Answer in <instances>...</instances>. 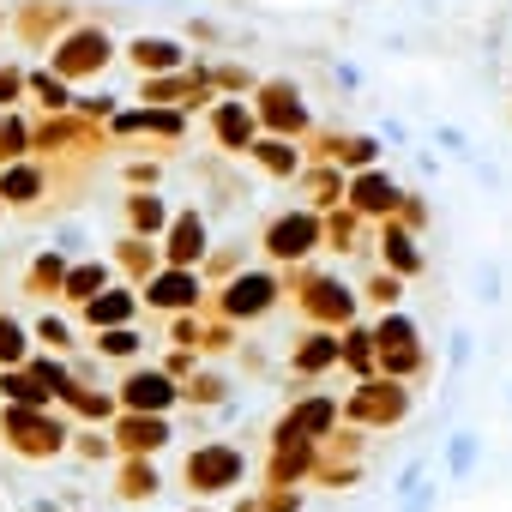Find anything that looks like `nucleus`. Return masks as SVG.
Returning a JSON list of instances; mask_svg holds the SVG:
<instances>
[{"mask_svg":"<svg viewBox=\"0 0 512 512\" xmlns=\"http://www.w3.org/2000/svg\"><path fill=\"white\" fill-rule=\"evenodd\" d=\"M133 61H139L145 73H151V67L169 73V67H181V49H175L169 37H145V43H133Z\"/></svg>","mask_w":512,"mask_h":512,"instance_id":"nucleus-13","label":"nucleus"},{"mask_svg":"<svg viewBox=\"0 0 512 512\" xmlns=\"http://www.w3.org/2000/svg\"><path fill=\"white\" fill-rule=\"evenodd\" d=\"M175 392H169V380L163 374H133V386H127V404H139V410H163Z\"/></svg>","mask_w":512,"mask_h":512,"instance_id":"nucleus-14","label":"nucleus"},{"mask_svg":"<svg viewBox=\"0 0 512 512\" xmlns=\"http://www.w3.org/2000/svg\"><path fill=\"white\" fill-rule=\"evenodd\" d=\"M500 284H506V278H500V266L488 260V266L476 272V302H482V308H494V302H500Z\"/></svg>","mask_w":512,"mask_h":512,"instance_id":"nucleus-21","label":"nucleus"},{"mask_svg":"<svg viewBox=\"0 0 512 512\" xmlns=\"http://www.w3.org/2000/svg\"><path fill=\"white\" fill-rule=\"evenodd\" d=\"M422 476H428V458H410V464H404V476H398V488H392V494H398V500H410V494H416V488H422Z\"/></svg>","mask_w":512,"mask_h":512,"instance_id":"nucleus-23","label":"nucleus"},{"mask_svg":"<svg viewBox=\"0 0 512 512\" xmlns=\"http://www.w3.org/2000/svg\"><path fill=\"white\" fill-rule=\"evenodd\" d=\"M374 157H380V139H368V133H356V139L338 145V163H350V169H368Z\"/></svg>","mask_w":512,"mask_h":512,"instance_id":"nucleus-18","label":"nucleus"},{"mask_svg":"<svg viewBox=\"0 0 512 512\" xmlns=\"http://www.w3.org/2000/svg\"><path fill=\"white\" fill-rule=\"evenodd\" d=\"M169 253H175V266H193L199 253H205V223H199V211H187V217L175 223V241H169Z\"/></svg>","mask_w":512,"mask_h":512,"instance_id":"nucleus-11","label":"nucleus"},{"mask_svg":"<svg viewBox=\"0 0 512 512\" xmlns=\"http://www.w3.org/2000/svg\"><path fill=\"white\" fill-rule=\"evenodd\" d=\"M127 440H133V446H163V440H169V428H163V422H133V428H127Z\"/></svg>","mask_w":512,"mask_h":512,"instance_id":"nucleus-24","label":"nucleus"},{"mask_svg":"<svg viewBox=\"0 0 512 512\" xmlns=\"http://www.w3.org/2000/svg\"><path fill=\"white\" fill-rule=\"evenodd\" d=\"M253 157H260L272 175H296V151H290L284 139H266V145H253Z\"/></svg>","mask_w":512,"mask_h":512,"instance_id":"nucleus-17","label":"nucleus"},{"mask_svg":"<svg viewBox=\"0 0 512 512\" xmlns=\"http://www.w3.org/2000/svg\"><path fill=\"white\" fill-rule=\"evenodd\" d=\"M398 296H404V284H398L392 272H380V278H368V302H380V308H392V314H398Z\"/></svg>","mask_w":512,"mask_h":512,"instance_id":"nucleus-20","label":"nucleus"},{"mask_svg":"<svg viewBox=\"0 0 512 512\" xmlns=\"http://www.w3.org/2000/svg\"><path fill=\"white\" fill-rule=\"evenodd\" d=\"M133 217H139L145 229H157V223H163V205H157V199H139V205H133Z\"/></svg>","mask_w":512,"mask_h":512,"instance_id":"nucleus-25","label":"nucleus"},{"mask_svg":"<svg viewBox=\"0 0 512 512\" xmlns=\"http://www.w3.org/2000/svg\"><path fill=\"white\" fill-rule=\"evenodd\" d=\"M380 253H386V272H392L398 284L422 272V247H416V235H410L404 223H386V229H380Z\"/></svg>","mask_w":512,"mask_h":512,"instance_id":"nucleus-6","label":"nucleus"},{"mask_svg":"<svg viewBox=\"0 0 512 512\" xmlns=\"http://www.w3.org/2000/svg\"><path fill=\"white\" fill-rule=\"evenodd\" d=\"M332 362H338V338H332V332H320V338H308V344L296 350V368H302V374H320V368H332Z\"/></svg>","mask_w":512,"mask_h":512,"instance_id":"nucleus-16","label":"nucleus"},{"mask_svg":"<svg viewBox=\"0 0 512 512\" xmlns=\"http://www.w3.org/2000/svg\"><path fill=\"white\" fill-rule=\"evenodd\" d=\"M217 133H223V145H247V139H253L247 103H223V109H217Z\"/></svg>","mask_w":512,"mask_h":512,"instance_id":"nucleus-15","label":"nucleus"},{"mask_svg":"<svg viewBox=\"0 0 512 512\" xmlns=\"http://www.w3.org/2000/svg\"><path fill=\"white\" fill-rule=\"evenodd\" d=\"M350 416H362V422H404L410 416V392L398 380H368L350 398Z\"/></svg>","mask_w":512,"mask_h":512,"instance_id":"nucleus-1","label":"nucleus"},{"mask_svg":"<svg viewBox=\"0 0 512 512\" xmlns=\"http://www.w3.org/2000/svg\"><path fill=\"white\" fill-rule=\"evenodd\" d=\"M266 247L278 253V260H302V253L320 247V217H314V211H290V217H278V223L266 229Z\"/></svg>","mask_w":512,"mask_h":512,"instance_id":"nucleus-3","label":"nucleus"},{"mask_svg":"<svg viewBox=\"0 0 512 512\" xmlns=\"http://www.w3.org/2000/svg\"><path fill=\"white\" fill-rule=\"evenodd\" d=\"M470 356H476V338L458 326V332L446 338V368H452V374H464V368H470Z\"/></svg>","mask_w":512,"mask_h":512,"instance_id":"nucleus-19","label":"nucleus"},{"mask_svg":"<svg viewBox=\"0 0 512 512\" xmlns=\"http://www.w3.org/2000/svg\"><path fill=\"white\" fill-rule=\"evenodd\" d=\"M398 181L392 175H380V169H362L356 181H350V205L356 211H368V217H386V211H398Z\"/></svg>","mask_w":512,"mask_h":512,"instance_id":"nucleus-4","label":"nucleus"},{"mask_svg":"<svg viewBox=\"0 0 512 512\" xmlns=\"http://www.w3.org/2000/svg\"><path fill=\"white\" fill-rule=\"evenodd\" d=\"M308 314H320L326 326H338V320H350V314H356V296H350L344 284H314V302H308Z\"/></svg>","mask_w":512,"mask_h":512,"instance_id":"nucleus-9","label":"nucleus"},{"mask_svg":"<svg viewBox=\"0 0 512 512\" xmlns=\"http://www.w3.org/2000/svg\"><path fill=\"white\" fill-rule=\"evenodd\" d=\"M476 458H482V434H470V428H458V434L446 440V476H452V482H470V470H476Z\"/></svg>","mask_w":512,"mask_h":512,"instance_id":"nucleus-8","label":"nucleus"},{"mask_svg":"<svg viewBox=\"0 0 512 512\" xmlns=\"http://www.w3.org/2000/svg\"><path fill=\"white\" fill-rule=\"evenodd\" d=\"M434 139H440V145H446V151H452V157H458V163H470V169H476V151H470V139H464V133H458V127H440V133H434Z\"/></svg>","mask_w":512,"mask_h":512,"instance_id":"nucleus-22","label":"nucleus"},{"mask_svg":"<svg viewBox=\"0 0 512 512\" xmlns=\"http://www.w3.org/2000/svg\"><path fill=\"white\" fill-rule=\"evenodd\" d=\"M241 470H247V458H241L235 446H205V452H193V458H187V476H193V488H205V494H217V488L241 482Z\"/></svg>","mask_w":512,"mask_h":512,"instance_id":"nucleus-2","label":"nucleus"},{"mask_svg":"<svg viewBox=\"0 0 512 512\" xmlns=\"http://www.w3.org/2000/svg\"><path fill=\"white\" fill-rule=\"evenodd\" d=\"M266 121H272L278 133H290V127H302V121H308V115H302V91H296L290 79L266 85Z\"/></svg>","mask_w":512,"mask_h":512,"instance_id":"nucleus-7","label":"nucleus"},{"mask_svg":"<svg viewBox=\"0 0 512 512\" xmlns=\"http://www.w3.org/2000/svg\"><path fill=\"white\" fill-rule=\"evenodd\" d=\"M91 314H97V326H103V320H127V296H115V302H97Z\"/></svg>","mask_w":512,"mask_h":512,"instance_id":"nucleus-26","label":"nucleus"},{"mask_svg":"<svg viewBox=\"0 0 512 512\" xmlns=\"http://www.w3.org/2000/svg\"><path fill=\"white\" fill-rule=\"evenodd\" d=\"M506 404H512V386H506Z\"/></svg>","mask_w":512,"mask_h":512,"instance_id":"nucleus-28","label":"nucleus"},{"mask_svg":"<svg viewBox=\"0 0 512 512\" xmlns=\"http://www.w3.org/2000/svg\"><path fill=\"white\" fill-rule=\"evenodd\" d=\"M386 350H422V344H416V320H410V314H386V320L374 326V356H386Z\"/></svg>","mask_w":512,"mask_h":512,"instance_id":"nucleus-10","label":"nucleus"},{"mask_svg":"<svg viewBox=\"0 0 512 512\" xmlns=\"http://www.w3.org/2000/svg\"><path fill=\"white\" fill-rule=\"evenodd\" d=\"M151 302H157V308H187V302H199V278L169 272V278H157V284H151Z\"/></svg>","mask_w":512,"mask_h":512,"instance_id":"nucleus-12","label":"nucleus"},{"mask_svg":"<svg viewBox=\"0 0 512 512\" xmlns=\"http://www.w3.org/2000/svg\"><path fill=\"white\" fill-rule=\"evenodd\" d=\"M434 500H440V488H416V494L404 500V512H434Z\"/></svg>","mask_w":512,"mask_h":512,"instance_id":"nucleus-27","label":"nucleus"},{"mask_svg":"<svg viewBox=\"0 0 512 512\" xmlns=\"http://www.w3.org/2000/svg\"><path fill=\"white\" fill-rule=\"evenodd\" d=\"M272 302H278V284H272L266 272H247V278H235V284H229V296H223V308H229L235 320H241V314H247V320H253V314H266Z\"/></svg>","mask_w":512,"mask_h":512,"instance_id":"nucleus-5","label":"nucleus"}]
</instances>
